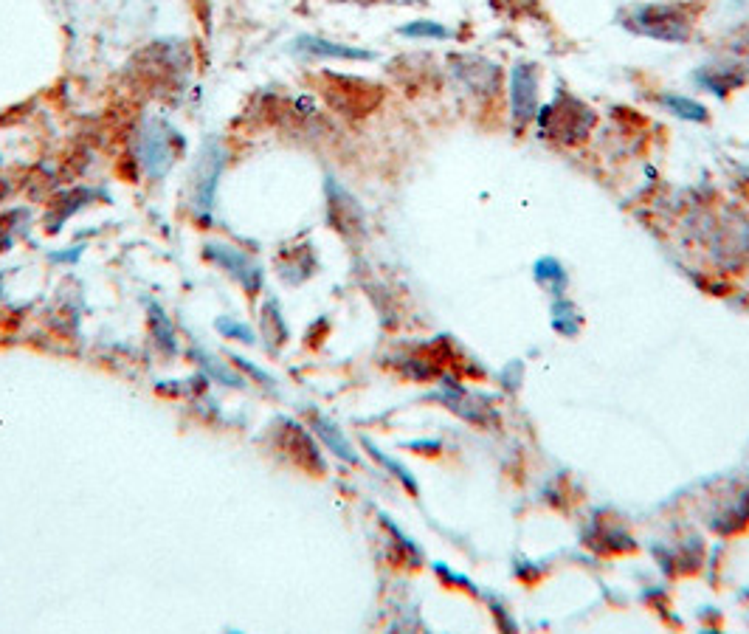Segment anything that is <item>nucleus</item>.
<instances>
[{"instance_id":"a211bd4d","label":"nucleus","mask_w":749,"mask_h":634,"mask_svg":"<svg viewBox=\"0 0 749 634\" xmlns=\"http://www.w3.org/2000/svg\"><path fill=\"white\" fill-rule=\"evenodd\" d=\"M364 446H367L369 454H372V457H375V460H378V463H381L383 468H389V471H392V474H395V477H398V480L403 482V485H406V488H409L412 494H414V491H417V485H414V480H412V477H409V471H406L403 465H398V463H395V460H389V457H386V454H381V451L375 449V446H372L369 440H364Z\"/></svg>"},{"instance_id":"39448f33","label":"nucleus","mask_w":749,"mask_h":634,"mask_svg":"<svg viewBox=\"0 0 749 634\" xmlns=\"http://www.w3.org/2000/svg\"><path fill=\"white\" fill-rule=\"evenodd\" d=\"M203 257L217 268H223L231 279H237L248 296H257L262 291V277L265 274H262L260 263H254L240 248L226 246V243H209L203 248Z\"/></svg>"},{"instance_id":"ddd939ff","label":"nucleus","mask_w":749,"mask_h":634,"mask_svg":"<svg viewBox=\"0 0 749 634\" xmlns=\"http://www.w3.org/2000/svg\"><path fill=\"white\" fill-rule=\"evenodd\" d=\"M189 358H192V361L198 364L200 372H206L209 378H217V381H223V384H229V387L243 389L245 384H248V381H243V378H240L237 372L229 370V367H226V364H223L220 358L209 356L206 350H198V347H192V350H189Z\"/></svg>"},{"instance_id":"f03ea898","label":"nucleus","mask_w":749,"mask_h":634,"mask_svg":"<svg viewBox=\"0 0 749 634\" xmlns=\"http://www.w3.org/2000/svg\"><path fill=\"white\" fill-rule=\"evenodd\" d=\"M626 26L640 31L645 37H654V40L682 43V40L690 37L693 17L688 15L685 6H665V3H659V6H637L626 17Z\"/></svg>"},{"instance_id":"1a4fd4ad","label":"nucleus","mask_w":749,"mask_h":634,"mask_svg":"<svg viewBox=\"0 0 749 634\" xmlns=\"http://www.w3.org/2000/svg\"><path fill=\"white\" fill-rule=\"evenodd\" d=\"M513 119L516 124H527L538 110V68L535 65H519L513 74Z\"/></svg>"},{"instance_id":"dca6fc26","label":"nucleus","mask_w":749,"mask_h":634,"mask_svg":"<svg viewBox=\"0 0 749 634\" xmlns=\"http://www.w3.org/2000/svg\"><path fill=\"white\" fill-rule=\"evenodd\" d=\"M214 330L223 333V339L243 341V344H257L254 330L245 325V322H240V319H234V316H220V319L214 322Z\"/></svg>"},{"instance_id":"9d476101","label":"nucleus","mask_w":749,"mask_h":634,"mask_svg":"<svg viewBox=\"0 0 749 634\" xmlns=\"http://www.w3.org/2000/svg\"><path fill=\"white\" fill-rule=\"evenodd\" d=\"M293 51L316 57V60H372L375 57L372 51H364V48L341 46V43H330V40H321V37H310V34L299 37L293 43Z\"/></svg>"},{"instance_id":"20e7f679","label":"nucleus","mask_w":749,"mask_h":634,"mask_svg":"<svg viewBox=\"0 0 749 634\" xmlns=\"http://www.w3.org/2000/svg\"><path fill=\"white\" fill-rule=\"evenodd\" d=\"M138 136V161L150 172V178H164L175 161V144L181 141V133H175L164 122H150Z\"/></svg>"},{"instance_id":"6ab92c4d","label":"nucleus","mask_w":749,"mask_h":634,"mask_svg":"<svg viewBox=\"0 0 749 634\" xmlns=\"http://www.w3.org/2000/svg\"><path fill=\"white\" fill-rule=\"evenodd\" d=\"M400 34H406V37H448V29H443L440 23H428V20H417L412 26H403Z\"/></svg>"},{"instance_id":"7ed1b4c3","label":"nucleus","mask_w":749,"mask_h":634,"mask_svg":"<svg viewBox=\"0 0 749 634\" xmlns=\"http://www.w3.org/2000/svg\"><path fill=\"white\" fill-rule=\"evenodd\" d=\"M321 93L330 102V108H336L344 116H367L369 110L378 108V102L383 99V91L378 85H372L367 79L341 77V74H324Z\"/></svg>"},{"instance_id":"423d86ee","label":"nucleus","mask_w":749,"mask_h":634,"mask_svg":"<svg viewBox=\"0 0 749 634\" xmlns=\"http://www.w3.org/2000/svg\"><path fill=\"white\" fill-rule=\"evenodd\" d=\"M226 167V153L214 139H209L200 150L198 164L192 172V201L200 212H209L214 206V195H217V184Z\"/></svg>"},{"instance_id":"2eb2a0df","label":"nucleus","mask_w":749,"mask_h":634,"mask_svg":"<svg viewBox=\"0 0 749 634\" xmlns=\"http://www.w3.org/2000/svg\"><path fill=\"white\" fill-rule=\"evenodd\" d=\"M150 325H153L155 341L167 350V353H175L178 350V341H175V327L164 316V310L158 308L155 302H150Z\"/></svg>"},{"instance_id":"0eeeda50","label":"nucleus","mask_w":749,"mask_h":634,"mask_svg":"<svg viewBox=\"0 0 749 634\" xmlns=\"http://www.w3.org/2000/svg\"><path fill=\"white\" fill-rule=\"evenodd\" d=\"M282 426H285L282 429V449L291 454L293 463L307 468L310 474H324L327 465L321 460L319 446H316L313 434L307 432L305 426H299L296 420H285Z\"/></svg>"},{"instance_id":"f8f14e48","label":"nucleus","mask_w":749,"mask_h":634,"mask_svg":"<svg viewBox=\"0 0 749 634\" xmlns=\"http://www.w3.org/2000/svg\"><path fill=\"white\" fill-rule=\"evenodd\" d=\"M310 429H313V434L321 437V443L333 451V454H338L341 460H347V463L352 465L358 463V454L352 451V446L347 443V437L341 434V429H338L333 420H327L324 415H319V412H313V415H310Z\"/></svg>"},{"instance_id":"4468645a","label":"nucleus","mask_w":749,"mask_h":634,"mask_svg":"<svg viewBox=\"0 0 749 634\" xmlns=\"http://www.w3.org/2000/svg\"><path fill=\"white\" fill-rule=\"evenodd\" d=\"M262 333H265V339L271 341V350H276L279 344L288 341V325H285L282 308H279V302H276L274 296L262 308Z\"/></svg>"},{"instance_id":"aec40b11","label":"nucleus","mask_w":749,"mask_h":634,"mask_svg":"<svg viewBox=\"0 0 749 634\" xmlns=\"http://www.w3.org/2000/svg\"><path fill=\"white\" fill-rule=\"evenodd\" d=\"M229 358L234 361V364H237V367H240V370L248 372V375H251V378H254L257 384H262V387H268V389L276 387L274 375H268L265 370H260L257 364H251V361H245V358H240V356H229Z\"/></svg>"},{"instance_id":"9b49d317","label":"nucleus","mask_w":749,"mask_h":634,"mask_svg":"<svg viewBox=\"0 0 749 634\" xmlns=\"http://www.w3.org/2000/svg\"><path fill=\"white\" fill-rule=\"evenodd\" d=\"M454 65H459L457 74L476 93H493L499 91V82H502V71L493 65V62L482 60V57H457Z\"/></svg>"},{"instance_id":"6e6552de","label":"nucleus","mask_w":749,"mask_h":634,"mask_svg":"<svg viewBox=\"0 0 749 634\" xmlns=\"http://www.w3.org/2000/svg\"><path fill=\"white\" fill-rule=\"evenodd\" d=\"M327 209H330V223H333V229H338L344 237H355V234L364 232L361 206L352 201L350 195H347L336 181H327Z\"/></svg>"},{"instance_id":"f257e3e1","label":"nucleus","mask_w":749,"mask_h":634,"mask_svg":"<svg viewBox=\"0 0 749 634\" xmlns=\"http://www.w3.org/2000/svg\"><path fill=\"white\" fill-rule=\"evenodd\" d=\"M538 122H541L544 139L575 144V141H583L589 136L592 124H595V110L586 108L581 99L561 93L538 113Z\"/></svg>"},{"instance_id":"f3484780","label":"nucleus","mask_w":749,"mask_h":634,"mask_svg":"<svg viewBox=\"0 0 749 634\" xmlns=\"http://www.w3.org/2000/svg\"><path fill=\"white\" fill-rule=\"evenodd\" d=\"M665 108H671L676 116H682V119H693V122H704L707 119V110L702 105H696V102H690V99H682V96H662L659 99Z\"/></svg>"}]
</instances>
